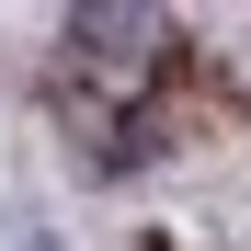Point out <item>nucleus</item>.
<instances>
[{
  "label": "nucleus",
  "mask_w": 251,
  "mask_h": 251,
  "mask_svg": "<svg viewBox=\"0 0 251 251\" xmlns=\"http://www.w3.org/2000/svg\"><path fill=\"white\" fill-rule=\"evenodd\" d=\"M23 251H57V240H23Z\"/></svg>",
  "instance_id": "f03ea898"
},
{
  "label": "nucleus",
  "mask_w": 251,
  "mask_h": 251,
  "mask_svg": "<svg viewBox=\"0 0 251 251\" xmlns=\"http://www.w3.org/2000/svg\"><path fill=\"white\" fill-rule=\"evenodd\" d=\"M69 46L92 57V69H149V46H160V12H126V0H80V12H69Z\"/></svg>",
  "instance_id": "f257e3e1"
}]
</instances>
